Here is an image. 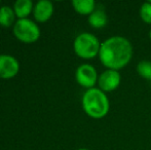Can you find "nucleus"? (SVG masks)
Wrapping results in <instances>:
<instances>
[{
    "label": "nucleus",
    "mask_w": 151,
    "mask_h": 150,
    "mask_svg": "<svg viewBox=\"0 0 151 150\" xmlns=\"http://www.w3.org/2000/svg\"><path fill=\"white\" fill-rule=\"evenodd\" d=\"M134 47L127 38L111 36L101 42L99 59L106 69L119 71L131 62Z\"/></svg>",
    "instance_id": "f257e3e1"
},
{
    "label": "nucleus",
    "mask_w": 151,
    "mask_h": 150,
    "mask_svg": "<svg viewBox=\"0 0 151 150\" xmlns=\"http://www.w3.org/2000/svg\"><path fill=\"white\" fill-rule=\"evenodd\" d=\"M83 111L93 119H102L110 110V102L107 94L99 88L86 90L81 99Z\"/></svg>",
    "instance_id": "f03ea898"
},
{
    "label": "nucleus",
    "mask_w": 151,
    "mask_h": 150,
    "mask_svg": "<svg viewBox=\"0 0 151 150\" xmlns=\"http://www.w3.org/2000/svg\"><path fill=\"white\" fill-rule=\"evenodd\" d=\"M101 42L97 36L88 32L77 35L73 42V50L79 58L91 60L99 56Z\"/></svg>",
    "instance_id": "7ed1b4c3"
},
{
    "label": "nucleus",
    "mask_w": 151,
    "mask_h": 150,
    "mask_svg": "<svg viewBox=\"0 0 151 150\" xmlns=\"http://www.w3.org/2000/svg\"><path fill=\"white\" fill-rule=\"evenodd\" d=\"M14 34L20 41L33 43L40 37V29L29 19H19L14 25Z\"/></svg>",
    "instance_id": "20e7f679"
},
{
    "label": "nucleus",
    "mask_w": 151,
    "mask_h": 150,
    "mask_svg": "<svg viewBox=\"0 0 151 150\" xmlns=\"http://www.w3.org/2000/svg\"><path fill=\"white\" fill-rule=\"evenodd\" d=\"M75 79L80 86L90 90L98 84L99 75L93 65L81 64L75 71Z\"/></svg>",
    "instance_id": "39448f33"
},
{
    "label": "nucleus",
    "mask_w": 151,
    "mask_h": 150,
    "mask_svg": "<svg viewBox=\"0 0 151 150\" xmlns=\"http://www.w3.org/2000/svg\"><path fill=\"white\" fill-rule=\"evenodd\" d=\"M120 82L121 76L119 71L106 69L104 72L99 75L98 86L100 90L107 94V93H112L117 90L118 86L120 85Z\"/></svg>",
    "instance_id": "423d86ee"
},
{
    "label": "nucleus",
    "mask_w": 151,
    "mask_h": 150,
    "mask_svg": "<svg viewBox=\"0 0 151 150\" xmlns=\"http://www.w3.org/2000/svg\"><path fill=\"white\" fill-rule=\"evenodd\" d=\"M20 70V64L10 55H0V78L9 79L14 77Z\"/></svg>",
    "instance_id": "0eeeda50"
},
{
    "label": "nucleus",
    "mask_w": 151,
    "mask_h": 150,
    "mask_svg": "<svg viewBox=\"0 0 151 150\" xmlns=\"http://www.w3.org/2000/svg\"><path fill=\"white\" fill-rule=\"evenodd\" d=\"M52 14H54V4L50 0H39L34 6L33 14L37 22H46L52 18Z\"/></svg>",
    "instance_id": "6e6552de"
},
{
    "label": "nucleus",
    "mask_w": 151,
    "mask_h": 150,
    "mask_svg": "<svg viewBox=\"0 0 151 150\" xmlns=\"http://www.w3.org/2000/svg\"><path fill=\"white\" fill-rule=\"evenodd\" d=\"M91 27L95 29H102L108 24V16L104 9H96L88 18Z\"/></svg>",
    "instance_id": "1a4fd4ad"
},
{
    "label": "nucleus",
    "mask_w": 151,
    "mask_h": 150,
    "mask_svg": "<svg viewBox=\"0 0 151 150\" xmlns=\"http://www.w3.org/2000/svg\"><path fill=\"white\" fill-rule=\"evenodd\" d=\"M33 9V2L31 0H17L14 3V14L19 19H27Z\"/></svg>",
    "instance_id": "9d476101"
},
{
    "label": "nucleus",
    "mask_w": 151,
    "mask_h": 150,
    "mask_svg": "<svg viewBox=\"0 0 151 150\" xmlns=\"http://www.w3.org/2000/svg\"><path fill=\"white\" fill-rule=\"evenodd\" d=\"M72 6L76 12L82 16H90L97 9L93 0H73Z\"/></svg>",
    "instance_id": "9b49d317"
},
{
    "label": "nucleus",
    "mask_w": 151,
    "mask_h": 150,
    "mask_svg": "<svg viewBox=\"0 0 151 150\" xmlns=\"http://www.w3.org/2000/svg\"><path fill=\"white\" fill-rule=\"evenodd\" d=\"M16 14L14 8L4 5L0 7V25L3 27H10L14 22Z\"/></svg>",
    "instance_id": "f8f14e48"
},
{
    "label": "nucleus",
    "mask_w": 151,
    "mask_h": 150,
    "mask_svg": "<svg viewBox=\"0 0 151 150\" xmlns=\"http://www.w3.org/2000/svg\"><path fill=\"white\" fill-rule=\"evenodd\" d=\"M137 73L139 76L146 80L151 81V62L150 61H141L137 65Z\"/></svg>",
    "instance_id": "ddd939ff"
},
{
    "label": "nucleus",
    "mask_w": 151,
    "mask_h": 150,
    "mask_svg": "<svg viewBox=\"0 0 151 150\" xmlns=\"http://www.w3.org/2000/svg\"><path fill=\"white\" fill-rule=\"evenodd\" d=\"M139 14L141 20L145 24L151 25V3L149 1L142 4L139 10Z\"/></svg>",
    "instance_id": "4468645a"
},
{
    "label": "nucleus",
    "mask_w": 151,
    "mask_h": 150,
    "mask_svg": "<svg viewBox=\"0 0 151 150\" xmlns=\"http://www.w3.org/2000/svg\"><path fill=\"white\" fill-rule=\"evenodd\" d=\"M148 36H149V39L151 40V28H150V30H149V32H148Z\"/></svg>",
    "instance_id": "2eb2a0df"
},
{
    "label": "nucleus",
    "mask_w": 151,
    "mask_h": 150,
    "mask_svg": "<svg viewBox=\"0 0 151 150\" xmlns=\"http://www.w3.org/2000/svg\"><path fill=\"white\" fill-rule=\"evenodd\" d=\"M76 150H90V149H88V148H78Z\"/></svg>",
    "instance_id": "dca6fc26"
},
{
    "label": "nucleus",
    "mask_w": 151,
    "mask_h": 150,
    "mask_svg": "<svg viewBox=\"0 0 151 150\" xmlns=\"http://www.w3.org/2000/svg\"><path fill=\"white\" fill-rule=\"evenodd\" d=\"M149 2H150V3H151V1H149Z\"/></svg>",
    "instance_id": "f3484780"
}]
</instances>
